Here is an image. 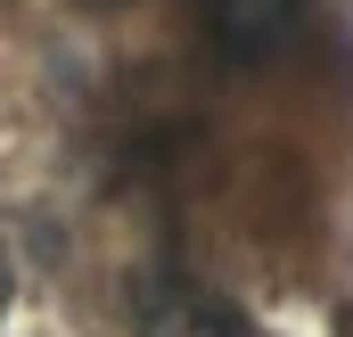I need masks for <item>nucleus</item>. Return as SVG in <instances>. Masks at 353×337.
<instances>
[{"label":"nucleus","mask_w":353,"mask_h":337,"mask_svg":"<svg viewBox=\"0 0 353 337\" xmlns=\"http://www.w3.org/2000/svg\"><path fill=\"white\" fill-rule=\"evenodd\" d=\"M205 17H214V41L230 58H263V50H279L296 33L304 0H205Z\"/></svg>","instance_id":"f257e3e1"},{"label":"nucleus","mask_w":353,"mask_h":337,"mask_svg":"<svg viewBox=\"0 0 353 337\" xmlns=\"http://www.w3.org/2000/svg\"><path fill=\"white\" fill-rule=\"evenodd\" d=\"M148 337H255L247 321H230V313H214V305H189V296H173L165 313H157V329Z\"/></svg>","instance_id":"f03ea898"},{"label":"nucleus","mask_w":353,"mask_h":337,"mask_svg":"<svg viewBox=\"0 0 353 337\" xmlns=\"http://www.w3.org/2000/svg\"><path fill=\"white\" fill-rule=\"evenodd\" d=\"M0 296H8V263H0Z\"/></svg>","instance_id":"7ed1b4c3"}]
</instances>
